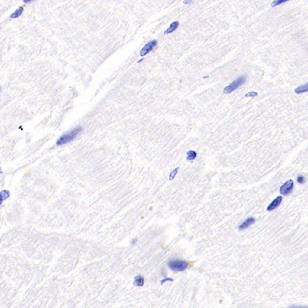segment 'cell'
I'll use <instances>...</instances> for the list:
<instances>
[{
	"instance_id": "cell-7",
	"label": "cell",
	"mask_w": 308,
	"mask_h": 308,
	"mask_svg": "<svg viewBox=\"0 0 308 308\" xmlns=\"http://www.w3.org/2000/svg\"><path fill=\"white\" fill-rule=\"evenodd\" d=\"M255 222V219L252 218V217H250V218L247 219V220H246V221L243 222L242 224L240 225L239 227V229L243 230L246 228H247V227H248L250 225H251L254 223Z\"/></svg>"
},
{
	"instance_id": "cell-6",
	"label": "cell",
	"mask_w": 308,
	"mask_h": 308,
	"mask_svg": "<svg viewBox=\"0 0 308 308\" xmlns=\"http://www.w3.org/2000/svg\"><path fill=\"white\" fill-rule=\"evenodd\" d=\"M282 199L283 198H282L281 196H277V197L275 200L272 201L270 205L268 206V208H267L268 210L272 211V210H273V209H275L277 208V207L281 204V201H282Z\"/></svg>"
},
{
	"instance_id": "cell-21",
	"label": "cell",
	"mask_w": 308,
	"mask_h": 308,
	"mask_svg": "<svg viewBox=\"0 0 308 308\" xmlns=\"http://www.w3.org/2000/svg\"><path fill=\"white\" fill-rule=\"evenodd\" d=\"M0 173H2V170H1V168H0Z\"/></svg>"
},
{
	"instance_id": "cell-22",
	"label": "cell",
	"mask_w": 308,
	"mask_h": 308,
	"mask_svg": "<svg viewBox=\"0 0 308 308\" xmlns=\"http://www.w3.org/2000/svg\"><path fill=\"white\" fill-rule=\"evenodd\" d=\"M0 90H1V87H0Z\"/></svg>"
},
{
	"instance_id": "cell-16",
	"label": "cell",
	"mask_w": 308,
	"mask_h": 308,
	"mask_svg": "<svg viewBox=\"0 0 308 308\" xmlns=\"http://www.w3.org/2000/svg\"><path fill=\"white\" fill-rule=\"evenodd\" d=\"M258 92H254V91H252V92H249L247 93V94L245 95V97H256V96H258Z\"/></svg>"
},
{
	"instance_id": "cell-18",
	"label": "cell",
	"mask_w": 308,
	"mask_h": 308,
	"mask_svg": "<svg viewBox=\"0 0 308 308\" xmlns=\"http://www.w3.org/2000/svg\"><path fill=\"white\" fill-rule=\"evenodd\" d=\"M4 200V198L3 196V195H2V193L0 192V205H2V203H3Z\"/></svg>"
},
{
	"instance_id": "cell-12",
	"label": "cell",
	"mask_w": 308,
	"mask_h": 308,
	"mask_svg": "<svg viewBox=\"0 0 308 308\" xmlns=\"http://www.w3.org/2000/svg\"><path fill=\"white\" fill-rule=\"evenodd\" d=\"M196 157V153L193 151V150H190L187 153V160H193L195 159Z\"/></svg>"
},
{
	"instance_id": "cell-10",
	"label": "cell",
	"mask_w": 308,
	"mask_h": 308,
	"mask_svg": "<svg viewBox=\"0 0 308 308\" xmlns=\"http://www.w3.org/2000/svg\"><path fill=\"white\" fill-rule=\"evenodd\" d=\"M308 90V84H305V85H303V86H300L298 88H297L295 89L294 92L297 94H301V93H303L307 92Z\"/></svg>"
},
{
	"instance_id": "cell-20",
	"label": "cell",
	"mask_w": 308,
	"mask_h": 308,
	"mask_svg": "<svg viewBox=\"0 0 308 308\" xmlns=\"http://www.w3.org/2000/svg\"><path fill=\"white\" fill-rule=\"evenodd\" d=\"M173 281V279H170V278H166L164 279H163L162 281V284L164 283V282H167V281Z\"/></svg>"
},
{
	"instance_id": "cell-14",
	"label": "cell",
	"mask_w": 308,
	"mask_h": 308,
	"mask_svg": "<svg viewBox=\"0 0 308 308\" xmlns=\"http://www.w3.org/2000/svg\"><path fill=\"white\" fill-rule=\"evenodd\" d=\"M288 2V1H287V0H277V1L275 0V1H273V2H272L271 6L275 7L277 6H278V5H280V4H283V3H284V2Z\"/></svg>"
},
{
	"instance_id": "cell-15",
	"label": "cell",
	"mask_w": 308,
	"mask_h": 308,
	"mask_svg": "<svg viewBox=\"0 0 308 308\" xmlns=\"http://www.w3.org/2000/svg\"><path fill=\"white\" fill-rule=\"evenodd\" d=\"M1 193H2V195H3V196H4V200H6V199H7L10 196V192H9L8 190H2Z\"/></svg>"
},
{
	"instance_id": "cell-11",
	"label": "cell",
	"mask_w": 308,
	"mask_h": 308,
	"mask_svg": "<svg viewBox=\"0 0 308 308\" xmlns=\"http://www.w3.org/2000/svg\"><path fill=\"white\" fill-rule=\"evenodd\" d=\"M23 11V7L20 6L19 8L16 10V11L13 12V13L10 15V18H12V19H15V18L20 17Z\"/></svg>"
},
{
	"instance_id": "cell-3",
	"label": "cell",
	"mask_w": 308,
	"mask_h": 308,
	"mask_svg": "<svg viewBox=\"0 0 308 308\" xmlns=\"http://www.w3.org/2000/svg\"><path fill=\"white\" fill-rule=\"evenodd\" d=\"M246 81V77L245 76H241L238 78L236 80L231 83L228 86L224 89L223 92L225 94H230L242 85Z\"/></svg>"
},
{
	"instance_id": "cell-17",
	"label": "cell",
	"mask_w": 308,
	"mask_h": 308,
	"mask_svg": "<svg viewBox=\"0 0 308 308\" xmlns=\"http://www.w3.org/2000/svg\"><path fill=\"white\" fill-rule=\"evenodd\" d=\"M305 177H303V176H301L300 175L298 177V178H297V181H298V182L300 183H303L305 182Z\"/></svg>"
},
{
	"instance_id": "cell-13",
	"label": "cell",
	"mask_w": 308,
	"mask_h": 308,
	"mask_svg": "<svg viewBox=\"0 0 308 308\" xmlns=\"http://www.w3.org/2000/svg\"><path fill=\"white\" fill-rule=\"evenodd\" d=\"M178 170H179V167L176 168V169H175L171 173H170V175H169V180H173V179H174V178L175 177L176 175H177Z\"/></svg>"
},
{
	"instance_id": "cell-9",
	"label": "cell",
	"mask_w": 308,
	"mask_h": 308,
	"mask_svg": "<svg viewBox=\"0 0 308 308\" xmlns=\"http://www.w3.org/2000/svg\"><path fill=\"white\" fill-rule=\"evenodd\" d=\"M144 281L143 277H142L141 275H138L137 277H136L135 279H134V286H139V287L143 286L144 285Z\"/></svg>"
},
{
	"instance_id": "cell-1",
	"label": "cell",
	"mask_w": 308,
	"mask_h": 308,
	"mask_svg": "<svg viewBox=\"0 0 308 308\" xmlns=\"http://www.w3.org/2000/svg\"><path fill=\"white\" fill-rule=\"evenodd\" d=\"M81 131H82L81 127H77V128H74L73 129L68 131V132L64 134V135L62 136L57 141L56 144L57 145H63V144H65L69 143V142L73 141V140L80 133Z\"/></svg>"
},
{
	"instance_id": "cell-4",
	"label": "cell",
	"mask_w": 308,
	"mask_h": 308,
	"mask_svg": "<svg viewBox=\"0 0 308 308\" xmlns=\"http://www.w3.org/2000/svg\"><path fill=\"white\" fill-rule=\"evenodd\" d=\"M294 186V182L292 180H289L284 183L280 188V193L284 195H287L291 192Z\"/></svg>"
},
{
	"instance_id": "cell-5",
	"label": "cell",
	"mask_w": 308,
	"mask_h": 308,
	"mask_svg": "<svg viewBox=\"0 0 308 308\" xmlns=\"http://www.w3.org/2000/svg\"><path fill=\"white\" fill-rule=\"evenodd\" d=\"M157 42L156 40H153L151 41H150L148 43H147L146 45H144V47L141 50V52H140V55H141V56H144L147 55V53H149L150 51H151L153 50V49L157 45Z\"/></svg>"
},
{
	"instance_id": "cell-8",
	"label": "cell",
	"mask_w": 308,
	"mask_h": 308,
	"mask_svg": "<svg viewBox=\"0 0 308 308\" xmlns=\"http://www.w3.org/2000/svg\"><path fill=\"white\" fill-rule=\"evenodd\" d=\"M179 26V22L178 21H174L171 24H170V27L168 28V29L165 31L164 32V34H170V33H172L173 32H174V31L177 29V27Z\"/></svg>"
},
{
	"instance_id": "cell-2",
	"label": "cell",
	"mask_w": 308,
	"mask_h": 308,
	"mask_svg": "<svg viewBox=\"0 0 308 308\" xmlns=\"http://www.w3.org/2000/svg\"><path fill=\"white\" fill-rule=\"evenodd\" d=\"M168 266L172 271L181 272L185 271L188 268V264L183 260H172L168 264Z\"/></svg>"
},
{
	"instance_id": "cell-19",
	"label": "cell",
	"mask_w": 308,
	"mask_h": 308,
	"mask_svg": "<svg viewBox=\"0 0 308 308\" xmlns=\"http://www.w3.org/2000/svg\"><path fill=\"white\" fill-rule=\"evenodd\" d=\"M290 308H307V307H303V306H299V305H292V306L290 307Z\"/></svg>"
}]
</instances>
